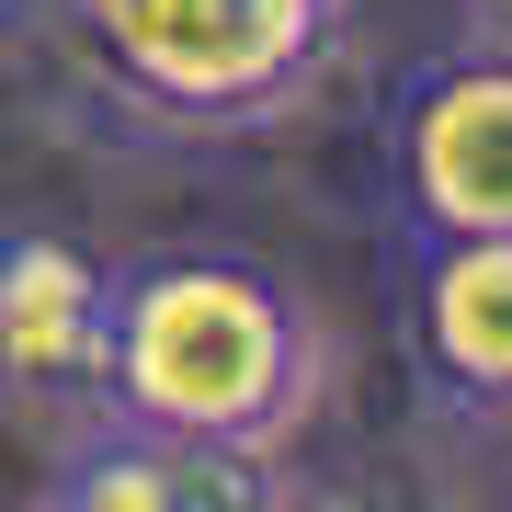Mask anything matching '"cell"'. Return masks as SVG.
<instances>
[{"label": "cell", "mask_w": 512, "mask_h": 512, "mask_svg": "<svg viewBox=\"0 0 512 512\" xmlns=\"http://www.w3.org/2000/svg\"><path fill=\"white\" fill-rule=\"evenodd\" d=\"M330 387V330L308 296L239 251H183L114 274V421L183 444L285 456Z\"/></svg>", "instance_id": "1"}, {"label": "cell", "mask_w": 512, "mask_h": 512, "mask_svg": "<svg viewBox=\"0 0 512 512\" xmlns=\"http://www.w3.org/2000/svg\"><path fill=\"white\" fill-rule=\"evenodd\" d=\"M274 478L285 467L251 456V444H183V433H126L114 421V444L46 512H274Z\"/></svg>", "instance_id": "6"}, {"label": "cell", "mask_w": 512, "mask_h": 512, "mask_svg": "<svg viewBox=\"0 0 512 512\" xmlns=\"http://www.w3.org/2000/svg\"><path fill=\"white\" fill-rule=\"evenodd\" d=\"M410 342L456 399L512 410V239H433L421 251Z\"/></svg>", "instance_id": "5"}, {"label": "cell", "mask_w": 512, "mask_h": 512, "mask_svg": "<svg viewBox=\"0 0 512 512\" xmlns=\"http://www.w3.org/2000/svg\"><path fill=\"white\" fill-rule=\"evenodd\" d=\"M342 12L353 0H69L114 92L205 137L296 114L319 92V69L342 57Z\"/></svg>", "instance_id": "2"}, {"label": "cell", "mask_w": 512, "mask_h": 512, "mask_svg": "<svg viewBox=\"0 0 512 512\" xmlns=\"http://www.w3.org/2000/svg\"><path fill=\"white\" fill-rule=\"evenodd\" d=\"M467 35H478V46H501V57H512V0H467Z\"/></svg>", "instance_id": "8"}, {"label": "cell", "mask_w": 512, "mask_h": 512, "mask_svg": "<svg viewBox=\"0 0 512 512\" xmlns=\"http://www.w3.org/2000/svg\"><path fill=\"white\" fill-rule=\"evenodd\" d=\"M46 12V0H0V35H12V23H35Z\"/></svg>", "instance_id": "9"}, {"label": "cell", "mask_w": 512, "mask_h": 512, "mask_svg": "<svg viewBox=\"0 0 512 512\" xmlns=\"http://www.w3.org/2000/svg\"><path fill=\"white\" fill-rule=\"evenodd\" d=\"M399 194L421 239H512V57L467 46L399 103Z\"/></svg>", "instance_id": "4"}, {"label": "cell", "mask_w": 512, "mask_h": 512, "mask_svg": "<svg viewBox=\"0 0 512 512\" xmlns=\"http://www.w3.org/2000/svg\"><path fill=\"white\" fill-rule=\"evenodd\" d=\"M0 399L114 421V274L57 228L0 239Z\"/></svg>", "instance_id": "3"}, {"label": "cell", "mask_w": 512, "mask_h": 512, "mask_svg": "<svg viewBox=\"0 0 512 512\" xmlns=\"http://www.w3.org/2000/svg\"><path fill=\"white\" fill-rule=\"evenodd\" d=\"M274 512H444L399 467H330V478H274Z\"/></svg>", "instance_id": "7"}]
</instances>
